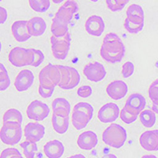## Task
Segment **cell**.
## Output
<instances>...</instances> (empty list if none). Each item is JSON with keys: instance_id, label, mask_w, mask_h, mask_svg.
<instances>
[{"instance_id": "4", "label": "cell", "mask_w": 158, "mask_h": 158, "mask_svg": "<svg viewBox=\"0 0 158 158\" xmlns=\"http://www.w3.org/2000/svg\"><path fill=\"white\" fill-rule=\"evenodd\" d=\"M22 137V125L16 123H4L0 130V139L6 145L15 146Z\"/></svg>"}, {"instance_id": "49", "label": "cell", "mask_w": 158, "mask_h": 158, "mask_svg": "<svg viewBox=\"0 0 158 158\" xmlns=\"http://www.w3.org/2000/svg\"><path fill=\"white\" fill-rule=\"evenodd\" d=\"M68 158H85V156H83L82 154H75V155H73V156H70Z\"/></svg>"}, {"instance_id": "50", "label": "cell", "mask_w": 158, "mask_h": 158, "mask_svg": "<svg viewBox=\"0 0 158 158\" xmlns=\"http://www.w3.org/2000/svg\"><path fill=\"white\" fill-rule=\"evenodd\" d=\"M141 158H158V157H156L155 155H153V154H146L142 156Z\"/></svg>"}, {"instance_id": "29", "label": "cell", "mask_w": 158, "mask_h": 158, "mask_svg": "<svg viewBox=\"0 0 158 158\" xmlns=\"http://www.w3.org/2000/svg\"><path fill=\"white\" fill-rule=\"evenodd\" d=\"M55 17L60 20V21H62V22H64V23L69 25L70 22H71V20L73 19L74 13L69 9H67V8L65 7V6H62L58 10Z\"/></svg>"}, {"instance_id": "2", "label": "cell", "mask_w": 158, "mask_h": 158, "mask_svg": "<svg viewBox=\"0 0 158 158\" xmlns=\"http://www.w3.org/2000/svg\"><path fill=\"white\" fill-rule=\"evenodd\" d=\"M101 56L109 63H117L123 60L126 53V48L122 40L115 42L103 43L100 51Z\"/></svg>"}, {"instance_id": "38", "label": "cell", "mask_w": 158, "mask_h": 158, "mask_svg": "<svg viewBox=\"0 0 158 158\" xmlns=\"http://www.w3.org/2000/svg\"><path fill=\"white\" fill-rule=\"evenodd\" d=\"M55 89L52 88H47V87H44L41 85H39V89H38V91H39V94L43 98H49L52 96L53 93H54Z\"/></svg>"}, {"instance_id": "26", "label": "cell", "mask_w": 158, "mask_h": 158, "mask_svg": "<svg viewBox=\"0 0 158 158\" xmlns=\"http://www.w3.org/2000/svg\"><path fill=\"white\" fill-rule=\"evenodd\" d=\"M58 68L60 71V80H59V85L63 89H65L67 86L70 78V72L68 66H63V65H57Z\"/></svg>"}, {"instance_id": "52", "label": "cell", "mask_w": 158, "mask_h": 158, "mask_svg": "<svg viewBox=\"0 0 158 158\" xmlns=\"http://www.w3.org/2000/svg\"><path fill=\"white\" fill-rule=\"evenodd\" d=\"M10 158H24V157L22 156V154L20 153V154H18V155H15V156H11Z\"/></svg>"}, {"instance_id": "27", "label": "cell", "mask_w": 158, "mask_h": 158, "mask_svg": "<svg viewBox=\"0 0 158 158\" xmlns=\"http://www.w3.org/2000/svg\"><path fill=\"white\" fill-rule=\"evenodd\" d=\"M30 7L36 12L44 13L49 9L50 0H29Z\"/></svg>"}, {"instance_id": "40", "label": "cell", "mask_w": 158, "mask_h": 158, "mask_svg": "<svg viewBox=\"0 0 158 158\" xmlns=\"http://www.w3.org/2000/svg\"><path fill=\"white\" fill-rule=\"evenodd\" d=\"M63 6H65L66 8L69 9L70 10H71L72 12L74 13V15H75L76 13L78 11V5H77V2L74 1V0H67V2H65L63 4Z\"/></svg>"}, {"instance_id": "42", "label": "cell", "mask_w": 158, "mask_h": 158, "mask_svg": "<svg viewBox=\"0 0 158 158\" xmlns=\"http://www.w3.org/2000/svg\"><path fill=\"white\" fill-rule=\"evenodd\" d=\"M120 37L115 32H109L106 36H104V39L103 40V43H110V42H115L120 40Z\"/></svg>"}, {"instance_id": "36", "label": "cell", "mask_w": 158, "mask_h": 158, "mask_svg": "<svg viewBox=\"0 0 158 158\" xmlns=\"http://www.w3.org/2000/svg\"><path fill=\"white\" fill-rule=\"evenodd\" d=\"M135 71V65L131 62H126L123 65L122 75L124 78H128L134 74Z\"/></svg>"}, {"instance_id": "39", "label": "cell", "mask_w": 158, "mask_h": 158, "mask_svg": "<svg viewBox=\"0 0 158 158\" xmlns=\"http://www.w3.org/2000/svg\"><path fill=\"white\" fill-rule=\"evenodd\" d=\"M20 153H21L15 148H7L1 153L0 158H10L11 156L20 154Z\"/></svg>"}, {"instance_id": "31", "label": "cell", "mask_w": 158, "mask_h": 158, "mask_svg": "<svg viewBox=\"0 0 158 158\" xmlns=\"http://www.w3.org/2000/svg\"><path fill=\"white\" fill-rule=\"evenodd\" d=\"M70 72V81H69L67 86L66 87L65 90H70L72 89L75 88L77 85L80 82V80H81V77H80V74H79L78 71L76 70L75 68L71 67H69Z\"/></svg>"}, {"instance_id": "20", "label": "cell", "mask_w": 158, "mask_h": 158, "mask_svg": "<svg viewBox=\"0 0 158 158\" xmlns=\"http://www.w3.org/2000/svg\"><path fill=\"white\" fill-rule=\"evenodd\" d=\"M44 152L48 158H60L64 153V146L59 140L50 141L44 146Z\"/></svg>"}, {"instance_id": "35", "label": "cell", "mask_w": 158, "mask_h": 158, "mask_svg": "<svg viewBox=\"0 0 158 158\" xmlns=\"http://www.w3.org/2000/svg\"><path fill=\"white\" fill-rule=\"evenodd\" d=\"M148 95L152 101H158V79L155 80L149 88Z\"/></svg>"}, {"instance_id": "17", "label": "cell", "mask_w": 158, "mask_h": 158, "mask_svg": "<svg viewBox=\"0 0 158 158\" xmlns=\"http://www.w3.org/2000/svg\"><path fill=\"white\" fill-rule=\"evenodd\" d=\"M77 146L83 150H91L97 146L98 138L96 133L91 131L83 132L79 135L77 141Z\"/></svg>"}, {"instance_id": "15", "label": "cell", "mask_w": 158, "mask_h": 158, "mask_svg": "<svg viewBox=\"0 0 158 158\" xmlns=\"http://www.w3.org/2000/svg\"><path fill=\"white\" fill-rule=\"evenodd\" d=\"M34 74L31 70H23L17 75L15 86L18 92H25L29 89L34 82Z\"/></svg>"}, {"instance_id": "21", "label": "cell", "mask_w": 158, "mask_h": 158, "mask_svg": "<svg viewBox=\"0 0 158 158\" xmlns=\"http://www.w3.org/2000/svg\"><path fill=\"white\" fill-rule=\"evenodd\" d=\"M52 127L55 131L58 134L63 135L67 132L69 128L70 118L67 115L53 113L52 117Z\"/></svg>"}, {"instance_id": "30", "label": "cell", "mask_w": 158, "mask_h": 158, "mask_svg": "<svg viewBox=\"0 0 158 158\" xmlns=\"http://www.w3.org/2000/svg\"><path fill=\"white\" fill-rule=\"evenodd\" d=\"M70 104L67 99L63 98V97H59V98L55 99L52 102V109L53 111L56 110H60V111H67L68 113L70 112Z\"/></svg>"}, {"instance_id": "25", "label": "cell", "mask_w": 158, "mask_h": 158, "mask_svg": "<svg viewBox=\"0 0 158 158\" xmlns=\"http://www.w3.org/2000/svg\"><path fill=\"white\" fill-rule=\"evenodd\" d=\"M23 120V116L21 111L15 108H10L6 111L3 115L4 123H16L22 124Z\"/></svg>"}, {"instance_id": "9", "label": "cell", "mask_w": 158, "mask_h": 158, "mask_svg": "<svg viewBox=\"0 0 158 158\" xmlns=\"http://www.w3.org/2000/svg\"><path fill=\"white\" fill-rule=\"evenodd\" d=\"M119 108L115 103H108L104 104L98 111L99 120L103 123H110L116 120L119 116Z\"/></svg>"}, {"instance_id": "11", "label": "cell", "mask_w": 158, "mask_h": 158, "mask_svg": "<svg viewBox=\"0 0 158 158\" xmlns=\"http://www.w3.org/2000/svg\"><path fill=\"white\" fill-rule=\"evenodd\" d=\"M146 106V100L143 95L140 94H133L130 95L125 104V108L136 115L139 114L145 109Z\"/></svg>"}, {"instance_id": "54", "label": "cell", "mask_w": 158, "mask_h": 158, "mask_svg": "<svg viewBox=\"0 0 158 158\" xmlns=\"http://www.w3.org/2000/svg\"><path fill=\"white\" fill-rule=\"evenodd\" d=\"M1 51H2V43L0 41V52H1Z\"/></svg>"}, {"instance_id": "19", "label": "cell", "mask_w": 158, "mask_h": 158, "mask_svg": "<svg viewBox=\"0 0 158 158\" xmlns=\"http://www.w3.org/2000/svg\"><path fill=\"white\" fill-rule=\"evenodd\" d=\"M27 29L31 36H40L46 31L47 24L42 18L34 17L27 21Z\"/></svg>"}, {"instance_id": "33", "label": "cell", "mask_w": 158, "mask_h": 158, "mask_svg": "<svg viewBox=\"0 0 158 158\" xmlns=\"http://www.w3.org/2000/svg\"><path fill=\"white\" fill-rule=\"evenodd\" d=\"M127 17H141L144 18V11L141 6L132 4L127 10Z\"/></svg>"}, {"instance_id": "43", "label": "cell", "mask_w": 158, "mask_h": 158, "mask_svg": "<svg viewBox=\"0 0 158 158\" xmlns=\"http://www.w3.org/2000/svg\"><path fill=\"white\" fill-rule=\"evenodd\" d=\"M7 11L5 8L0 6V25L4 24L7 19Z\"/></svg>"}, {"instance_id": "56", "label": "cell", "mask_w": 158, "mask_h": 158, "mask_svg": "<svg viewBox=\"0 0 158 158\" xmlns=\"http://www.w3.org/2000/svg\"><path fill=\"white\" fill-rule=\"evenodd\" d=\"M1 1H2V0H0V2H1Z\"/></svg>"}, {"instance_id": "34", "label": "cell", "mask_w": 158, "mask_h": 158, "mask_svg": "<svg viewBox=\"0 0 158 158\" xmlns=\"http://www.w3.org/2000/svg\"><path fill=\"white\" fill-rule=\"evenodd\" d=\"M32 52H33V61L32 66L34 67H38L44 60V55L41 51L37 49L32 48Z\"/></svg>"}, {"instance_id": "37", "label": "cell", "mask_w": 158, "mask_h": 158, "mask_svg": "<svg viewBox=\"0 0 158 158\" xmlns=\"http://www.w3.org/2000/svg\"><path fill=\"white\" fill-rule=\"evenodd\" d=\"M93 94V89L89 85H83L77 89V95L82 98H87Z\"/></svg>"}, {"instance_id": "32", "label": "cell", "mask_w": 158, "mask_h": 158, "mask_svg": "<svg viewBox=\"0 0 158 158\" xmlns=\"http://www.w3.org/2000/svg\"><path fill=\"white\" fill-rule=\"evenodd\" d=\"M119 116H120L122 121H123L127 124L133 123L134 122L136 121L137 118H138V115L130 112L125 107H123V108L121 110L120 113H119Z\"/></svg>"}, {"instance_id": "6", "label": "cell", "mask_w": 158, "mask_h": 158, "mask_svg": "<svg viewBox=\"0 0 158 158\" xmlns=\"http://www.w3.org/2000/svg\"><path fill=\"white\" fill-rule=\"evenodd\" d=\"M60 80V71L56 65H47L40 72V85L47 88L55 89Z\"/></svg>"}, {"instance_id": "24", "label": "cell", "mask_w": 158, "mask_h": 158, "mask_svg": "<svg viewBox=\"0 0 158 158\" xmlns=\"http://www.w3.org/2000/svg\"><path fill=\"white\" fill-rule=\"evenodd\" d=\"M139 118H140V122L142 123V125L146 128L153 127L156 123V114L152 110H143L139 114Z\"/></svg>"}, {"instance_id": "5", "label": "cell", "mask_w": 158, "mask_h": 158, "mask_svg": "<svg viewBox=\"0 0 158 158\" xmlns=\"http://www.w3.org/2000/svg\"><path fill=\"white\" fill-rule=\"evenodd\" d=\"M8 59L10 63L16 67L32 66L33 61L32 48L26 49L21 47L15 48L10 52Z\"/></svg>"}, {"instance_id": "47", "label": "cell", "mask_w": 158, "mask_h": 158, "mask_svg": "<svg viewBox=\"0 0 158 158\" xmlns=\"http://www.w3.org/2000/svg\"><path fill=\"white\" fill-rule=\"evenodd\" d=\"M152 111H154L155 114H157L158 115V101H153Z\"/></svg>"}, {"instance_id": "7", "label": "cell", "mask_w": 158, "mask_h": 158, "mask_svg": "<svg viewBox=\"0 0 158 158\" xmlns=\"http://www.w3.org/2000/svg\"><path fill=\"white\" fill-rule=\"evenodd\" d=\"M51 44L53 56L59 60H63L68 56L70 48L71 37L70 33H67L63 37L57 38L54 36H51Z\"/></svg>"}, {"instance_id": "10", "label": "cell", "mask_w": 158, "mask_h": 158, "mask_svg": "<svg viewBox=\"0 0 158 158\" xmlns=\"http://www.w3.org/2000/svg\"><path fill=\"white\" fill-rule=\"evenodd\" d=\"M83 73L88 80L94 82L102 81L106 76V70L104 65L98 62L86 65L83 70Z\"/></svg>"}, {"instance_id": "12", "label": "cell", "mask_w": 158, "mask_h": 158, "mask_svg": "<svg viewBox=\"0 0 158 158\" xmlns=\"http://www.w3.org/2000/svg\"><path fill=\"white\" fill-rule=\"evenodd\" d=\"M24 135L26 141L37 142L45 135V127L39 123H29L24 128Z\"/></svg>"}, {"instance_id": "41", "label": "cell", "mask_w": 158, "mask_h": 158, "mask_svg": "<svg viewBox=\"0 0 158 158\" xmlns=\"http://www.w3.org/2000/svg\"><path fill=\"white\" fill-rule=\"evenodd\" d=\"M106 4L108 9L113 12H117V11H120L123 10L120 6L115 2V0H106Z\"/></svg>"}, {"instance_id": "3", "label": "cell", "mask_w": 158, "mask_h": 158, "mask_svg": "<svg viewBox=\"0 0 158 158\" xmlns=\"http://www.w3.org/2000/svg\"><path fill=\"white\" fill-rule=\"evenodd\" d=\"M94 115V108L86 102L75 104L72 114V123L77 130H81L88 125Z\"/></svg>"}, {"instance_id": "55", "label": "cell", "mask_w": 158, "mask_h": 158, "mask_svg": "<svg viewBox=\"0 0 158 158\" xmlns=\"http://www.w3.org/2000/svg\"><path fill=\"white\" fill-rule=\"evenodd\" d=\"M89 1H92V2H98L99 0H89Z\"/></svg>"}, {"instance_id": "53", "label": "cell", "mask_w": 158, "mask_h": 158, "mask_svg": "<svg viewBox=\"0 0 158 158\" xmlns=\"http://www.w3.org/2000/svg\"><path fill=\"white\" fill-rule=\"evenodd\" d=\"M52 1H53V2H54V3L59 4V3H60V2H63L64 0H52Z\"/></svg>"}, {"instance_id": "23", "label": "cell", "mask_w": 158, "mask_h": 158, "mask_svg": "<svg viewBox=\"0 0 158 158\" xmlns=\"http://www.w3.org/2000/svg\"><path fill=\"white\" fill-rule=\"evenodd\" d=\"M68 25L60 21L59 19L55 17L52 19V26H51V31H52V36H56L57 38L63 37L68 33Z\"/></svg>"}, {"instance_id": "18", "label": "cell", "mask_w": 158, "mask_h": 158, "mask_svg": "<svg viewBox=\"0 0 158 158\" xmlns=\"http://www.w3.org/2000/svg\"><path fill=\"white\" fill-rule=\"evenodd\" d=\"M12 34L18 42H25L30 39L31 36L28 32L27 21H16L11 26Z\"/></svg>"}, {"instance_id": "8", "label": "cell", "mask_w": 158, "mask_h": 158, "mask_svg": "<svg viewBox=\"0 0 158 158\" xmlns=\"http://www.w3.org/2000/svg\"><path fill=\"white\" fill-rule=\"evenodd\" d=\"M26 113L29 119L40 122L48 116L50 113V108L48 104L36 100L29 104Z\"/></svg>"}, {"instance_id": "48", "label": "cell", "mask_w": 158, "mask_h": 158, "mask_svg": "<svg viewBox=\"0 0 158 158\" xmlns=\"http://www.w3.org/2000/svg\"><path fill=\"white\" fill-rule=\"evenodd\" d=\"M102 158H117V156H115V155L109 153V154H106L104 155V156H103Z\"/></svg>"}, {"instance_id": "44", "label": "cell", "mask_w": 158, "mask_h": 158, "mask_svg": "<svg viewBox=\"0 0 158 158\" xmlns=\"http://www.w3.org/2000/svg\"><path fill=\"white\" fill-rule=\"evenodd\" d=\"M10 85V77L6 78L3 81H0V91H5L9 88Z\"/></svg>"}, {"instance_id": "13", "label": "cell", "mask_w": 158, "mask_h": 158, "mask_svg": "<svg viewBox=\"0 0 158 158\" xmlns=\"http://www.w3.org/2000/svg\"><path fill=\"white\" fill-rule=\"evenodd\" d=\"M85 27L86 32L91 36H101L105 29V24L101 16L93 15L86 20Z\"/></svg>"}, {"instance_id": "51", "label": "cell", "mask_w": 158, "mask_h": 158, "mask_svg": "<svg viewBox=\"0 0 158 158\" xmlns=\"http://www.w3.org/2000/svg\"><path fill=\"white\" fill-rule=\"evenodd\" d=\"M2 71H6V67H4V65L2 63H0V72Z\"/></svg>"}, {"instance_id": "14", "label": "cell", "mask_w": 158, "mask_h": 158, "mask_svg": "<svg viewBox=\"0 0 158 158\" xmlns=\"http://www.w3.org/2000/svg\"><path fill=\"white\" fill-rule=\"evenodd\" d=\"M140 145L147 151H158V130L145 131L139 138Z\"/></svg>"}, {"instance_id": "16", "label": "cell", "mask_w": 158, "mask_h": 158, "mask_svg": "<svg viewBox=\"0 0 158 158\" xmlns=\"http://www.w3.org/2000/svg\"><path fill=\"white\" fill-rule=\"evenodd\" d=\"M107 94L115 101L123 98L128 92L127 85L120 80H116L110 84L106 88Z\"/></svg>"}, {"instance_id": "46", "label": "cell", "mask_w": 158, "mask_h": 158, "mask_svg": "<svg viewBox=\"0 0 158 158\" xmlns=\"http://www.w3.org/2000/svg\"><path fill=\"white\" fill-rule=\"evenodd\" d=\"M130 0H115V2L118 4V5L120 6L123 9V7L126 6V4L129 2Z\"/></svg>"}, {"instance_id": "1", "label": "cell", "mask_w": 158, "mask_h": 158, "mask_svg": "<svg viewBox=\"0 0 158 158\" xmlns=\"http://www.w3.org/2000/svg\"><path fill=\"white\" fill-rule=\"evenodd\" d=\"M127 131L119 124L112 123L104 130L102 135L103 142L111 147L119 149L127 141Z\"/></svg>"}, {"instance_id": "45", "label": "cell", "mask_w": 158, "mask_h": 158, "mask_svg": "<svg viewBox=\"0 0 158 158\" xmlns=\"http://www.w3.org/2000/svg\"><path fill=\"white\" fill-rule=\"evenodd\" d=\"M7 77H9L7 70H6V71L0 72V81H3V80H5L6 78H7Z\"/></svg>"}, {"instance_id": "22", "label": "cell", "mask_w": 158, "mask_h": 158, "mask_svg": "<svg viewBox=\"0 0 158 158\" xmlns=\"http://www.w3.org/2000/svg\"><path fill=\"white\" fill-rule=\"evenodd\" d=\"M144 18L127 17L124 21V28L131 34H137L143 29Z\"/></svg>"}, {"instance_id": "28", "label": "cell", "mask_w": 158, "mask_h": 158, "mask_svg": "<svg viewBox=\"0 0 158 158\" xmlns=\"http://www.w3.org/2000/svg\"><path fill=\"white\" fill-rule=\"evenodd\" d=\"M21 147L23 149L24 155L26 158H34L35 153L37 152V145L36 142L25 141L21 143Z\"/></svg>"}]
</instances>
